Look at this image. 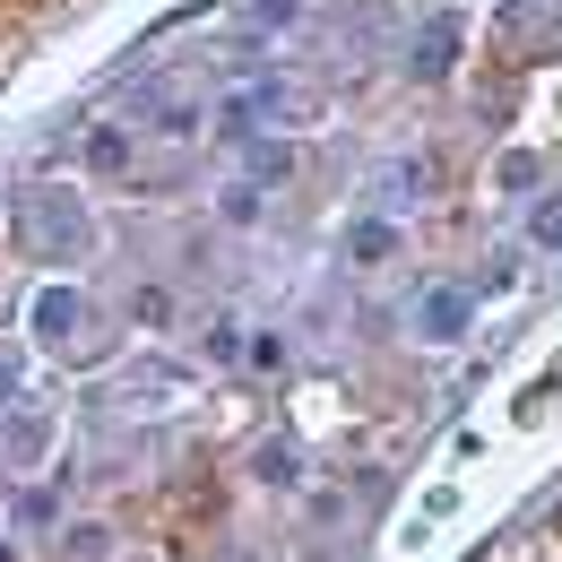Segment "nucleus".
Wrapping results in <instances>:
<instances>
[{"label":"nucleus","mask_w":562,"mask_h":562,"mask_svg":"<svg viewBox=\"0 0 562 562\" xmlns=\"http://www.w3.org/2000/svg\"><path fill=\"white\" fill-rule=\"evenodd\" d=\"M18 225H26V251H44V260H78L87 251V209L70 191H26Z\"/></svg>","instance_id":"obj_1"},{"label":"nucleus","mask_w":562,"mask_h":562,"mask_svg":"<svg viewBox=\"0 0 562 562\" xmlns=\"http://www.w3.org/2000/svg\"><path fill=\"white\" fill-rule=\"evenodd\" d=\"M78 321H87V303H78L70 285H44V294H35V338L70 347V338H78Z\"/></svg>","instance_id":"obj_3"},{"label":"nucleus","mask_w":562,"mask_h":562,"mask_svg":"<svg viewBox=\"0 0 562 562\" xmlns=\"http://www.w3.org/2000/svg\"><path fill=\"white\" fill-rule=\"evenodd\" d=\"M312 104H303V87H285V78H260V87H243L234 104H225V131H260V122H303Z\"/></svg>","instance_id":"obj_2"},{"label":"nucleus","mask_w":562,"mask_h":562,"mask_svg":"<svg viewBox=\"0 0 562 562\" xmlns=\"http://www.w3.org/2000/svg\"><path fill=\"white\" fill-rule=\"evenodd\" d=\"M9 398H18V363L0 355V407H9Z\"/></svg>","instance_id":"obj_13"},{"label":"nucleus","mask_w":562,"mask_h":562,"mask_svg":"<svg viewBox=\"0 0 562 562\" xmlns=\"http://www.w3.org/2000/svg\"><path fill=\"white\" fill-rule=\"evenodd\" d=\"M87 165H95V173H131V131H122V122H95V131H87Z\"/></svg>","instance_id":"obj_6"},{"label":"nucleus","mask_w":562,"mask_h":562,"mask_svg":"<svg viewBox=\"0 0 562 562\" xmlns=\"http://www.w3.org/2000/svg\"><path fill=\"white\" fill-rule=\"evenodd\" d=\"M147 131H156V139H200V104H182V95H165V104L147 113Z\"/></svg>","instance_id":"obj_8"},{"label":"nucleus","mask_w":562,"mask_h":562,"mask_svg":"<svg viewBox=\"0 0 562 562\" xmlns=\"http://www.w3.org/2000/svg\"><path fill=\"white\" fill-rule=\"evenodd\" d=\"M390 243H398V234H390V225H381V216H363V225H355V260H363V269H372V260H390Z\"/></svg>","instance_id":"obj_9"},{"label":"nucleus","mask_w":562,"mask_h":562,"mask_svg":"<svg viewBox=\"0 0 562 562\" xmlns=\"http://www.w3.org/2000/svg\"><path fill=\"white\" fill-rule=\"evenodd\" d=\"M450 61H459V18H432L416 35V78H441Z\"/></svg>","instance_id":"obj_4"},{"label":"nucleus","mask_w":562,"mask_h":562,"mask_svg":"<svg viewBox=\"0 0 562 562\" xmlns=\"http://www.w3.org/2000/svg\"><path fill=\"white\" fill-rule=\"evenodd\" d=\"M424 338H459V329H468V294H459V285H441V294H424Z\"/></svg>","instance_id":"obj_5"},{"label":"nucleus","mask_w":562,"mask_h":562,"mask_svg":"<svg viewBox=\"0 0 562 562\" xmlns=\"http://www.w3.org/2000/svg\"><path fill=\"white\" fill-rule=\"evenodd\" d=\"M131 312H139L147 329H165V321H173V294H165V285H139V294H131Z\"/></svg>","instance_id":"obj_10"},{"label":"nucleus","mask_w":562,"mask_h":562,"mask_svg":"<svg viewBox=\"0 0 562 562\" xmlns=\"http://www.w3.org/2000/svg\"><path fill=\"white\" fill-rule=\"evenodd\" d=\"M113 554V528L104 519H78V528H61V562H104Z\"/></svg>","instance_id":"obj_7"},{"label":"nucleus","mask_w":562,"mask_h":562,"mask_svg":"<svg viewBox=\"0 0 562 562\" xmlns=\"http://www.w3.org/2000/svg\"><path fill=\"white\" fill-rule=\"evenodd\" d=\"M285 165H294L285 147H260V156H251V173H260V182H285Z\"/></svg>","instance_id":"obj_12"},{"label":"nucleus","mask_w":562,"mask_h":562,"mask_svg":"<svg viewBox=\"0 0 562 562\" xmlns=\"http://www.w3.org/2000/svg\"><path fill=\"white\" fill-rule=\"evenodd\" d=\"M537 243H546V251H562V191L537 209Z\"/></svg>","instance_id":"obj_11"}]
</instances>
